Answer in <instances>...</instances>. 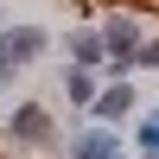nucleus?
<instances>
[{"label": "nucleus", "instance_id": "obj_6", "mask_svg": "<svg viewBox=\"0 0 159 159\" xmlns=\"http://www.w3.org/2000/svg\"><path fill=\"white\" fill-rule=\"evenodd\" d=\"M96 89H102V70H76V64H64V70H57V96H64V108H70V115H83Z\"/></svg>", "mask_w": 159, "mask_h": 159}, {"label": "nucleus", "instance_id": "obj_4", "mask_svg": "<svg viewBox=\"0 0 159 159\" xmlns=\"http://www.w3.org/2000/svg\"><path fill=\"white\" fill-rule=\"evenodd\" d=\"M147 108L140 102V89H134V76H102V89L89 96V108H83V121H102V127H127L134 115Z\"/></svg>", "mask_w": 159, "mask_h": 159}, {"label": "nucleus", "instance_id": "obj_7", "mask_svg": "<svg viewBox=\"0 0 159 159\" xmlns=\"http://www.w3.org/2000/svg\"><path fill=\"white\" fill-rule=\"evenodd\" d=\"M121 134H127V153L134 159H159V108H140Z\"/></svg>", "mask_w": 159, "mask_h": 159}, {"label": "nucleus", "instance_id": "obj_3", "mask_svg": "<svg viewBox=\"0 0 159 159\" xmlns=\"http://www.w3.org/2000/svg\"><path fill=\"white\" fill-rule=\"evenodd\" d=\"M57 159H134V153H127L121 127H102V121H83V115H76L57 134Z\"/></svg>", "mask_w": 159, "mask_h": 159}, {"label": "nucleus", "instance_id": "obj_2", "mask_svg": "<svg viewBox=\"0 0 159 159\" xmlns=\"http://www.w3.org/2000/svg\"><path fill=\"white\" fill-rule=\"evenodd\" d=\"M51 51H57V32H51V25H38V19H7V25H0V96L13 89L19 70H32V64L51 57Z\"/></svg>", "mask_w": 159, "mask_h": 159}, {"label": "nucleus", "instance_id": "obj_1", "mask_svg": "<svg viewBox=\"0 0 159 159\" xmlns=\"http://www.w3.org/2000/svg\"><path fill=\"white\" fill-rule=\"evenodd\" d=\"M57 115H51V102L45 96H19L7 115H0V147L7 153H51L57 147Z\"/></svg>", "mask_w": 159, "mask_h": 159}, {"label": "nucleus", "instance_id": "obj_9", "mask_svg": "<svg viewBox=\"0 0 159 159\" xmlns=\"http://www.w3.org/2000/svg\"><path fill=\"white\" fill-rule=\"evenodd\" d=\"M0 25H7V0H0Z\"/></svg>", "mask_w": 159, "mask_h": 159}, {"label": "nucleus", "instance_id": "obj_8", "mask_svg": "<svg viewBox=\"0 0 159 159\" xmlns=\"http://www.w3.org/2000/svg\"><path fill=\"white\" fill-rule=\"evenodd\" d=\"M147 70H159V32L147 25V38L134 45V76H147Z\"/></svg>", "mask_w": 159, "mask_h": 159}, {"label": "nucleus", "instance_id": "obj_5", "mask_svg": "<svg viewBox=\"0 0 159 159\" xmlns=\"http://www.w3.org/2000/svg\"><path fill=\"white\" fill-rule=\"evenodd\" d=\"M57 45H64V64H76V70H102V57H108L102 38H96V25H70Z\"/></svg>", "mask_w": 159, "mask_h": 159}]
</instances>
